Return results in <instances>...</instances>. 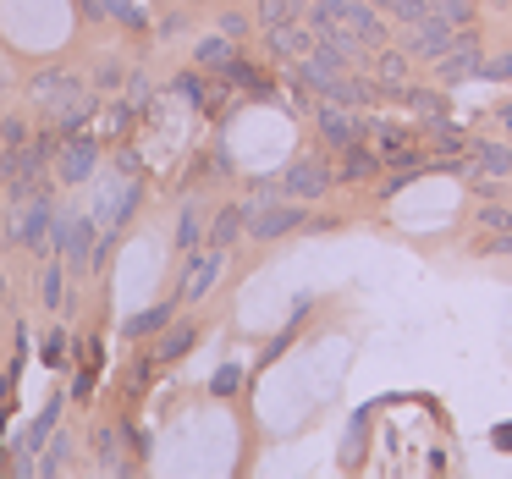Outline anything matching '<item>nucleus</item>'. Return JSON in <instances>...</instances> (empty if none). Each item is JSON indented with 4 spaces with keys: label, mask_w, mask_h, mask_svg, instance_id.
Masks as SVG:
<instances>
[{
    "label": "nucleus",
    "mask_w": 512,
    "mask_h": 479,
    "mask_svg": "<svg viewBox=\"0 0 512 479\" xmlns=\"http://www.w3.org/2000/svg\"><path fill=\"white\" fill-rule=\"evenodd\" d=\"M309 226V204L287 199V193H270V199H248V237L254 243H281V237L303 232Z\"/></svg>",
    "instance_id": "1"
},
{
    "label": "nucleus",
    "mask_w": 512,
    "mask_h": 479,
    "mask_svg": "<svg viewBox=\"0 0 512 479\" xmlns=\"http://www.w3.org/2000/svg\"><path fill=\"white\" fill-rule=\"evenodd\" d=\"M83 78L78 72H67V67H45V72H34V78H28V100H34V111L45 116V122H56L61 111H67V105H78L83 100Z\"/></svg>",
    "instance_id": "2"
},
{
    "label": "nucleus",
    "mask_w": 512,
    "mask_h": 479,
    "mask_svg": "<svg viewBox=\"0 0 512 479\" xmlns=\"http://www.w3.org/2000/svg\"><path fill=\"white\" fill-rule=\"evenodd\" d=\"M276 188L287 193V199H303V204H320L325 193L336 188V166L325 155H298L287 160V171L276 177Z\"/></svg>",
    "instance_id": "3"
},
{
    "label": "nucleus",
    "mask_w": 512,
    "mask_h": 479,
    "mask_svg": "<svg viewBox=\"0 0 512 479\" xmlns=\"http://www.w3.org/2000/svg\"><path fill=\"white\" fill-rule=\"evenodd\" d=\"M226 270V248H193V254H182V281H177V303H199L210 298V287L221 281Z\"/></svg>",
    "instance_id": "4"
},
{
    "label": "nucleus",
    "mask_w": 512,
    "mask_h": 479,
    "mask_svg": "<svg viewBox=\"0 0 512 479\" xmlns=\"http://www.w3.org/2000/svg\"><path fill=\"white\" fill-rule=\"evenodd\" d=\"M314 127H320V138L331 149H347V144H358V138H369V116H358L353 105H336V100L314 105Z\"/></svg>",
    "instance_id": "5"
},
{
    "label": "nucleus",
    "mask_w": 512,
    "mask_h": 479,
    "mask_svg": "<svg viewBox=\"0 0 512 479\" xmlns=\"http://www.w3.org/2000/svg\"><path fill=\"white\" fill-rule=\"evenodd\" d=\"M94 166H100V138H94L89 127H83V133H72V138H61V149H56V177L67 182V188L89 182Z\"/></svg>",
    "instance_id": "6"
},
{
    "label": "nucleus",
    "mask_w": 512,
    "mask_h": 479,
    "mask_svg": "<svg viewBox=\"0 0 512 479\" xmlns=\"http://www.w3.org/2000/svg\"><path fill=\"white\" fill-rule=\"evenodd\" d=\"M479 67H485V50H479L474 34H457L452 45H446V56H435V78H441V89H457V83L479 78Z\"/></svg>",
    "instance_id": "7"
},
{
    "label": "nucleus",
    "mask_w": 512,
    "mask_h": 479,
    "mask_svg": "<svg viewBox=\"0 0 512 479\" xmlns=\"http://www.w3.org/2000/svg\"><path fill=\"white\" fill-rule=\"evenodd\" d=\"M452 39H457V23H446L441 12H430V17H419V23H408V56L435 61V56H446Z\"/></svg>",
    "instance_id": "8"
},
{
    "label": "nucleus",
    "mask_w": 512,
    "mask_h": 479,
    "mask_svg": "<svg viewBox=\"0 0 512 479\" xmlns=\"http://www.w3.org/2000/svg\"><path fill=\"white\" fill-rule=\"evenodd\" d=\"M380 155H375V144L369 138H358V144H347L342 149V166H336V182H369V177H380Z\"/></svg>",
    "instance_id": "9"
},
{
    "label": "nucleus",
    "mask_w": 512,
    "mask_h": 479,
    "mask_svg": "<svg viewBox=\"0 0 512 479\" xmlns=\"http://www.w3.org/2000/svg\"><path fill=\"white\" fill-rule=\"evenodd\" d=\"M265 34H270V50H276V56H287V61H298V56H309V50H314V28L298 23V17L265 28Z\"/></svg>",
    "instance_id": "10"
},
{
    "label": "nucleus",
    "mask_w": 512,
    "mask_h": 479,
    "mask_svg": "<svg viewBox=\"0 0 512 479\" xmlns=\"http://www.w3.org/2000/svg\"><path fill=\"white\" fill-rule=\"evenodd\" d=\"M243 232H248V199H237V204H221V210H215L210 237H204V243H210V248H232Z\"/></svg>",
    "instance_id": "11"
},
{
    "label": "nucleus",
    "mask_w": 512,
    "mask_h": 479,
    "mask_svg": "<svg viewBox=\"0 0 512 479\" xmlns=\"http://www.w3.org/2000/svg\"><path fill=\"white\" fill-rule=\"evenodd\" d=\"M468 166H474V177H512V144H490V138H479V144H468Z\"/></svg>",
    "instance_id": "12"
},
{
    "label": "nucleus",
    "mask_w": 512,
    "mask_h": 479,
    "mask_svg": "<svg viewBox=\"0 0 512 479\" xmlns=\"http://www.w3.org/2000/svg\"><path fill=\"white\" fill-rule=\"evenodd\" d=\"M232 61H237V39H226L221 28L193 45V67H199V72H221V67H232Z\"/></svg>",
    "instance_id": "13"
},
{
    "label": "nucleus",
    "mask_w": 512,
    "mask_h": 479,
    "mask_svg": "<svg viewBox=\"0 0 512 479\" xmlns=\"http://www.w3.org/2000/svg\"><path fill=\"white\" fill-rule=\"evenodd\" d=\"M204 237H210L204 210H199V199H188V204L177 210V248H182V254H193V248H204Z\"/></svg>",
    "instance_id": "14"
},
{
    "label": "nucleus",
    "mask_w": 512,
    "mask_h": 479,
    "mask_svg": "<svg viewBox=\"0 0 512 479\" xmlns=\"http://www.w3.org/2000/svg\"><path fill=\"white\" fill-rule=\"evenodd\" d=\"M171 314H177V298L155 303V309H144V314H133V320L122 325V336H133V342H138V336H155V331H166V325H171Z\"/></svg>",
    "instance_id": "15"
},
{
    "label": "nucleus",
    "mask_w": 512,
    "mask_h": 479,
    "mask_svg": "<svg viewBox=\"0 0 512 479\" xmlns=\"http://www.w3.org/2000/svg\"><path fill=\"white\" fill-rule=\"evenodd\" d=\"M39 303H45V309H61V303H67V270H61V259H50V265L39 270Z\"/></svg>",
    "instance_id": "16"
},
{
    "label": "nucleus",
    "mask_w": 512,
    "mask_h": 479,
    "mask_svg": "<svg viewBox=\"0 0 512 479\" xmlns=\"http://www.w3.org/2000/svg\"><path fill=\"white\" fill-rule=\"evenodd\" d=\"M193 342H199L193 325H166V342L155 347V358H160V364H177L182 353H193Z\"/></svg>",
    "instance_id": "17"
},
{
    "label": "nucleus",
    "mask_w": 512,
    "mask_h": 479,
    "mask_svg": "<svg viewBox=\"0 0 512 479\" xmlns=\"http://www.w3.org/2000/svg\"><path fill=\"white\" fill-rule=\"evenodd\" d=\"M375 6H380L386 17H397L402 28L419 23V17H430V0H375Z\"/></svg>",
    "instance_id": "18"
},
{
    "label": "nucleus",
    "mask_w": 512,
    "mask_h": 479,
    "mask_svg": "<svg viewBox=\"0 0 512 479\" xmlns=\"http://www.w3.org/2000/svg\"><path fill=\"white\" fill-rule=\"evenodd\" d=\"M39 358H45L50 369H61V364H67V331H61V325H50V331L39 336Z\"/></svg>",
    "instance_id": "19"
},
{
    "label": "nucleus",
    "mask_w": 512,
    "mask_h": 479,
    "mask_svg": "<svg viewBox=\"0 0 512 479\" xmlns=\"http://www.w3.org/2000/svg\"><path fill=\"white\" fill-rule=\"evenodd\" d=\"M67 457H72V441L56 430V435H50V452L39 457V468H34V474H61V463H67Z\"/></svg>",
    "instance_id": "20"
},
{
    "label": "nucleus",
    "mask_w": 512,
    "mask_h": 479,
    "mask_svg": "<svg viewBox=\"0 0 512 479\" xmlns=\"http://www.w3.org/2000/svg\"><path fill=\"white\" fill-rule=\"evenodd\" d=\"M28 138H34V122H28V116H0V149L28 144Z\"/></svg>",
    "instance_id": "21"
},
{
    "label": "nucleus",
    "mask_w": 512,
    "mask_h": 479,
    "mask_svg": "<svg viewBox=\"0 0 512 479\" xmlns=\"http://www.w3.org/2000/svg\"><path fill=\"white\" fill-rule=\"evenodd\" d=\"M430 12H441L446 23L468 28V23H474V0H430Z\"/></svg>",
    "instance_id": "22"
},
{
    "label": "nucleus",
    "mask_w": 512,
    "mask_h": 479,
    "mask_svg": "<svg viewBox=\"0 0 512 479\" xmlns=\"http://www.w3.org/2000/svg\"><path fill=\"white\" fill-rule=\"evenodd\" d=\"M177 94H188L193 105H204V111H210V89H204L199 72H182V78H177Z\"/></svg>",
    "instance_id": "23"
},
{
    "label": "nucleus",
    "mask_w": 512,
    "mask_h": 479,
    "mask_svg": "<svg viewBox=\"0 0 512 479\" xmlns=\"http://www.w3.org/2000/svg\"><path fill=\"white\" fill-rule=\"evenodd\" d=\"M479 78H490V83H512V56H490L485 67H479Z\"/></svg>",
    "instance_id": "24"
},
{
    "label": "nucleus",
    "mask_w": 512,
    "mask_h": 479,
    "mask_svg": "<svg viewBox=\"0 0 512 479\" xmlns=\"http://www.w3.org/2000/svg\"><path fill=\"white\" fill-rule=\"evenodd\" d=\"M122 78H127V67H122V61H100V72H94V89H116Z\"/></svg>",
    "instance_id": "25"
},
{
    "label": "nucleus",
    "mask_w": 512,
    "mask_h": 479,
    "mask_svg": "<svg viewBox=\"0 0 512 479\" xmlns=\"http://www.w3.org/2000/svg\"><path fill=\"white\" fill-rule=\"evenodd\" d=\"M215 28H221L226 39H243V34H248V17H243V12H226L221 23H215Z\"/></svg>",
    "instance_id": "26"
},
{
    "label": "nucleus",
    "mask_w": 512,
    "mask_h": 479,
    "mask_svg": "<svg viewBox=\"0 0 512 479\" xmlns=\"http://www.w3.org/2000/svg\"><path fill=\"white\" fill-rule=\"evenodd\" d=\"M210 391H215V397H232V391H237V369H221V375L210 380Z\"/></svg>",
    "instance_id": "27"
},
{
    "label": "nucleus",
    "mask_w": 512,
    "mask_h": 479,
    "mask_svg": "<svg viewBox=\"0 0 512 479\" xmlns=\"http://www.w3.org/2000/svg\"><path fill=\"white\" fill-rule=\"evenodd\" d=\"M6 243H12V204L0 199V254H6Z\"/></svg>",
    "instance_id": "28"
},
{
    "label": "nucleus",
    "mask_w": 512,
    "mask_h": 479,
    "mask_svg": "<svg viewBox=\"0 0 512 479\" xmlns=\"http://www.w3.org/2000/svg\"><path fill=\"white\" fill-rule=\"evenodd\" d=\"M303 6H331V0H303Z\"/></svg>",
    "instance_id": "29"
}]
</instances>
